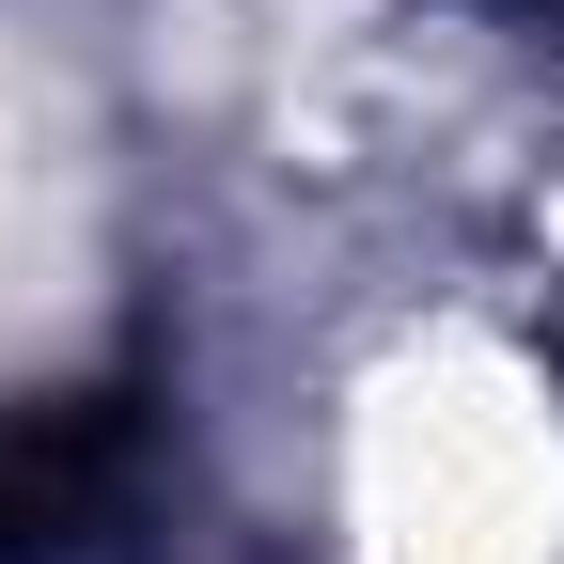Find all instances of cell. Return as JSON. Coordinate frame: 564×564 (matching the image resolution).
<instances>
[{"label": "cell", "mask_w": 564, "mask_h": 564, "mask_svg": "<svg viewBox=\"0 0 564 564\" xmlns=\"http://www.w3.org/2000/svg\"><path fill=\"white\" fill-rule=\"evenodd\" d=\"M126 486V408L110 392H47V408H0V564H47L110 518Z\"/></svg>", "instance_id": "6da1fadb"}]
</instances>
